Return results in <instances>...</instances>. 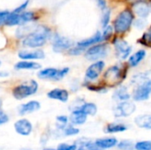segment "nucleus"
<instances>
[{
  "instance_id": "f257e3e1",
  "label": "nucleus",
  "mask_w": 151,
  "mask_h": 150,
  "mask_svg": "<svg viewBox=\"0 0 151 150\" xmlns=\"http://www.w3.org/2000/svg\"><path fill=\"white\" fill-rule=\"evenodd\" d=\"M127 63H118L109 66L103 73L102 80H100L108 88H117L123 84L128 74Z\"/></svg>"
},
{
  "instance_id": "f03ea898",
  "label": "nucleus",
  "mask_w": 151,
  "mask_h": 150,
  "mask_svg": "<svg viewBox=\"0 0 151 150\" xmlns=\"http://www.w3.org/2000/svg\"><path fill=\"white\" fill-rule=\"evenodd\" d=\"M51 29L45 25H39L23 38L22 45L31 49H39L45 45L48 40L51 39Z\"/></svg>"
},
{
  "instance_id": "7ed1b4c3",
  "label": "nucleus",
  "mask_w": 151,
  "mask_h": 150,
  "mask_svg": "<svg viewBox=\"0 0 151 150\" xmlns=\"http://www.w3.org/2000/svg\"><path fill=\"white\" fill-rule=\"evenodd\" d=\"M135 19V14L132 8L127 7L120 11L115 17L112 26L115 31V35H122L131 30L134 21Z\"/></svg>"
},
{
  "instance_id": "20e7f679",
  "label": "nucleus",
  "mask_w": 151,
  "mask_h": 150,
  "mask_svg": "<svg viewBox=\"0 0 151 150\" xmlns=\"http://www.w3.org/2000/svg\"><path fill=\"white\" fill-rule=\"evenodd\" d=\"M110 53V45L108 42L96 43L86 50L84 52V57L90 62L98 60H104Z\"/></svg>"
},
{
  "instance_id": "39448f33",
  "label": "nucleus",
  "mask_w": 151,
  "mask_h": 150,
  "mask_svg": "<svg viewBox=\"0 0 151 150\" xmlns=\"http://www.w3.org/2000/svg\"><path fill=\"white\" fill-rule=\"evenodd\" d=\"M111 44L113 45L116 57L120 61L127 60V58L133 52L132 45L127 40L119 35H115L112 38Z\"/></svg>"
},
{
  "instance_id": "423d86ee",
  "label": "nucleus",
  "mask_w": 151,
  "mask_h": 150,
  "mask_svg": "<svg viewBox=\"0 0 151 150\" xmlns=\"http://www.w3.org/2000/svg\"><path fill=\"white\" fill-rule=\"evenodd\" d=\"M38 88L39 85L37 81L35 80H30L16 86L12 89V95L17 100H22L35 95L37 92Z\"/></svg>"
},
{
  "instance_id": "0eeeda50",
  "label": "nucleus",
  "mask_w": 151,
  "mask_h": 150,
  "mask_svg": "<svg viewBox=\"0 0 151 150\" xmlns=\"http://www.w3.org/2000/svg\"><path fill=\"white\" fill-rule=\"evenodd\" d=\"M69 72H70V68L67 66L63 67L61 69H58L54 67H48V68L40 70L37 73V76L39 79H42V80L59 81V80H62Z\"/></svg>"
},
{
  "instance_id": "6e6552de",
  "label": "nucleus",
  "mask_w": 151,
  "mask_h": 150,
  "mask_svg": "<svg viewBox=\"0 0 151 150\" xmlns=\"http://www.w3.org/2000/svg\"><path fill=\"white\" fill-rule=\"evenodd\" d=\"M105 66H106V64L104 60H98V61L92 62V64L89 65L85 71L84 80L90 81V82L97 81L100 76L104 73Z\"/></svg>"
},
{
  "instance_id": "1a4fd4ad",
  "label": "nucleus",
  "mask_w": 151,
  "mask_h": 150,
  "mask_svg": "<svg viewBox=\"0 0 151 150\" xmlns=\"http://www.w3.org/2000/svg\"><path fill=\"white\" fill-rule=\"evenodd\" d=\"M151 95V77L142 82L141 84L135 86L133 93L132 98L135 102H143L150 99Z\"/></svg>"
},
{
  "instance_id": "9d476101",
  "label": "nucleus",
  "mask_w": 151,
  "mask_h": 150,
  "mask_svg": "<svg viewBox=\"0 0 151 150\" xmlns=\"http://www.w3.org/2000/svg\"><path fill=\"white\" fill-rule=\"evenodd\" d=\"M75 43L72 39L66 36L60 35L58 34H56L52 35L51 37V45L52 50L56 53H62L64 51H67L69 49H71Z\"/></svg>"
},
{
  "instance_id": "9b49d317",
  "label": "nucleus",
  "mask_w": 151,
  "mask_h": 150,
  "mask_svg": "<svg viewBox=\"0 0 151 150\" xmlns=\"http://www.w3.org/2000/svg\"><path fill=\"white\" fill-rule=\"evenodd\" d=\"M136 111V105L131 101L119 102L113 110V114L116 118H127L134 114Z\"/></svg>"
},
{
  "instance_id": "f8f14e48",
  "label": "nucleus",
  "mask_w": 151,
  "mask_h": 150,
  "mask_svg": "<svg viewBox=\"0 0 151 150\" xmlns=\"http://www.w3.org/2000/svg\"><path fill=\"white\" fill-rule=\"evenodd\" d=\"M132 9L135 16L148 19L151 13L150 0H135L132 4Z\"/></svg>"
},
{
  "instance_id": "ddd939ff",
  "label": "nucleus",
  "mask_w": 151,
  "mask_h": 150,
  "mask_svg": "<svg viewBox=\"0 0 151 150\" xmlns=\"http://www.w3.org/2000/svg\"><path fill=\"white\" fill-rule=\"evenodd\" d=\"M100 42H104L103 40V35H102V31L101 30H97L94 34H92L91 36L82 39L81 41H79L78 42H76L75 44L79 47H81L83 50H87L88 48L96 44V43H100Z\"/></svg>"
},
{
  "instance_id": "4468645a",
  "label": "nucleus",
  "mask_w": 151,
  "mask_h": 150,
  "mask_svg": "<svg viewBox=\"0 0 151 150\" xmlns=\"http://www.w3.org/2000/svg\"><path fill=\"white\" fill-rule=\"evenodd\" d=\"M18 57L22 60H39L45 58V53L41 49H36L33 50H19L18 53Z\"/></svg>"
},
{
  "instance_id": "2eb2a0df",
  "label": "nucleus",
  "mask_w": 151,
  "mask_h": 150,
  "mask_svg": "<svg viewBox=\"0 0 151 150\" xmlns=\"http://www.w3.org/2000/svg\"><path fill=\"white\" fill-rule=\"evenodd\" d=\"M147 50L145 49H140L136 50L135 52L132 53L129 57L127 58V65L130 68H135L140 65L141 63H142L146 57H147Z\"/></svg>"
},
{
  "instance_id": "dca6fc26",
  "label": "nucleus",
  "mask_w": 151,
  "mask_h": 150,
  "mask_svg": "<svg viewBox=\"0 0 151 150\" xmlns=\"http://www.w3.org/2000/svg\"><path fill=\"white\" fill-rule=\"evenodd\" d=\"M131 97H132V94L129 91V88L123 84L117 87L112 95V99L116 102L128 101L130 100Z\"/></svg>"
},
{
  "instance_id": "f3484780",
  "label": "nucleus",
  "mask_w": 151,
  "mask_h": 150,
  "mask_svg": "<svg viewBox=\"0 0 151 150\" xmlns=\"http://www.w3.org/2000/svg\"><path fill=\"white\" fill-rule=\"evenodd\" d=\"M14 128H15V131L19 134L27 136V135H29L32 132V124L27 119L23 118V119L18 120L14 124Z\"/></svg>"
},
{
  "instance_id": "a211bd4d",
  "label": "nucleus",
  "mask_w": 151,
  "mask_h": 150,
  "mask_svg": "<svg viewBox=\"0 0 151 150\" xmlns=\"http://www.w3.org/2000/svg\"><path fill=\"white\" fill-rule=\"evenodd\" d=\"M47 96L52 100H58L62 103H66L69 99V92L64 88H54L48 92Z\"/></svg>"
},
{
  "instance_id": "6ab92c4d",
  "label": "nucleus",
  "mask_w": 151,
  "mask_h": 150,
  "mask_svg": "<svg viewBox=\"0 0 151 150\" xmlns=\"http://www.w3.org/2000/svg\"><path fill=\"white\" fill-rule=\"evenodd\" d=\"M40 108H41L40 103L34 100V101H30L27 103L20 105L19 108V113L20 115H26V114L37 111L38 110H40Z\"/></svg>"
},
{
  "instance_id": "aec40b11",
  "label": "nucleus",
  "mask_w": 151,
  "mask_h": 150,
  "mask_svg": "<svg viewBox=\"0 0 151 150\" xmlns=\"http://www.w3.org/2000/svg\"><path fill=\"white\" fill-rule=\"evenodd\" d=\"M87 118H88V115H86L81 110L75 109V110H73L71 113L70 121L73 125L81 126V125H83L87 121Z\"/></svg>"
},
{
  "instance_id": "412c9836",
  "label": "nucleus",
  "mask_w": 151,
  "mask_h": 150,
  "mask_svg": "<svg viewBox=\"0 0 151 150\" xmlns=\"http://www.w3.org/2000/svg\"><path fill=\"white\" fill-rule=\"evenodd\" d=\"M151 77V70H147V71H143V72H139L134 73L131 79H130V84L133 86H137L139 84H141L142 82L145 81L146 80L150 79Z\"/></svg>"
},
{
  "instance_id": "4be33fe9",
  "label": "nucleus",
  "mask_w": 151,
  "mask_h": 150,
  "mask_svg": "<svg viewBox=\"0 0 151 150\" xmlns=\"http://www.w3.org/2000/svg\"><path fill=\"white\" fill-rule=\"evenodd\" d=\"M42 67L39 63L32 60H22L15 64L14 68L16 70H38Z\"/></svg>"
},
{
  "instance_id": "5701e85b",
  "label": "nucleus",
  "mask_w": 151,
  "mask_h": 150,
  "mask_svg": "<svg viewBox=\"0 0 151 150\" xmlns=\"http://www.w3.org/2000/svg\"><path fill=\"white\" fill-rule=\"evenodd\" d=\"M134 123L141 128L151 130V114L139 115L134 118Z\"/></svg>"
},
{
  "instance_id": "b1692460",
  "label": "nucleus",
  "mask_w": 151,
  "mask_h": 150,
  "mask_svg": "<svg viewBox=\"0 0 151 150\" xmlns=\"http://www.w3.org/2000/svg\"><path fill=\"white\" fill-rule=\"evenodd\" d=\"M99 147L104 149H111L118 145V141L116 138H104V139H98L95 141Z\"/></svg>"
},
{
  "instance_id": "393cba45",
  "label": "nucleus",
  "mask_w": 151,
  "mask_h": 150,
  "mask_svg": "<svg viewBox=\"0 0 151 150\" xmlns=\"http://www.w3.org/2000/svg\"><path fill=\"white\" fill-rule=\"evenodd\" d=\"M137 42L144 47L151 48V24L143 32L142 35L137 40Z\"/></svg>"
},
{
  "instance_id": "a878e982",
  "label": "nucleus",
  "mask_w": 151,
  "mask_h": 150,
  "mask_svg": "<svg viewBox=\"0 0 151 150\" xmlns=\"http://www.w3.org/2000/svg\"><path fill=\"white\" fill-rule=\"evenodd\" d=\"M127 130V126L124 124L120 123H111L106 126L105 133H122Z\"/></svg>"
},
{
  "instance_id": "bb28decb",
  "label": "nucleus",
  "mask_w": 151,
  "mask_h": 150,
  "mask_svg": "<svg viewBox=\"0 0 151 150\" xmlns=\"http://www.w3.org/2000/svg\"><path fill=\"white\" fill-rule=\"evenodd\" d=\"M80 110H81L86 115L88 116H95L97 112V106L96 103H86L84 102L80 108H78Z\"/></svg>"
},
{
  "instance_id": "cd10ccee",
  "label": "nucleus",
  "mask_w": 151,
  "mask_h": 150,
  "mask_svg": "<svg viewBox=\"0 0 151 150\" xmlns=\"http://www.w3.org/2000/svg\"><path fill=\"white\" fill-rule=\"evenodd\" d=\"M111 8L109 6L108 8L104 9V11H101V18H100V25L101 27H105L106 26L110 25L111 19Z\"/></svg>"
},
{
  "instance_id": "c85d7f7f",
  "label": "nucleus",
  "mask_w": 151,
  "mask_h": 150,
  "mask_svg": "<svg viewBox=\"0 0 151 150\" xmlns=\"http://www.w3.org/2000/svg\"><path fill=\"white\" fill-rule=\"evenodd\" d=\"M101 31H102L104 42H108L109 41H111L112 38L114 37L113 35L115 34V31L112 25H108L105 27H103Z\"/></svg>"
},
{
  "instance_id": "c756f323",
  "label": "nucleus",
  "mask_w": 151,
  "mask_h": 150,
  "mask_svg": "<svg viewBox=\"0 0 151 150\" xmlns=\"http://www.w3.org/2000/svg\"><path fill=\"white\" fill-rule=\"evenodd\" d=\"M147 19H143V18H137L134 19L133 27L138 30H143L144 28H146L147 27Z\"/></svg>"
},
{
  "instance_id": "7c9ffc66",
  "label": "nucleus",
  "mask_w": 151,
  "mask_h": 150,
  "mask_svg": "<svg viewBox=\"0 0 151 150\" xmlns=\"http://www.w3.org/2000/svg\"><path fill=\"white\" fill-rule=\"evenodd\" d=\"M85 51H86L85 50H83L81 47L74 44L71 49H69L67 50V54L70 56H81V55H83Z\"/></svg>"
},
{
  "instance_id": "2f4dec72",
  "label": "nucleus",
  "mask_w": 151,
  "mask_h": 150,
  "mask_svg": "<svg viewBox=\"0 0 151 150\" xmlns=\"http://www.w3.org/2000/svg\"><path fill=\"white\" fill-rule=\"evenodd\" d=\"M134 149L136 150H151V141H139L134 145Z\"/></svg>"
},
{
  "instance_id": "473e14b6",
  "label": "nucleus",
  "mask_w": 151,
  "mask_h": 150,
  "mask_svg": "<svg viewBox=\"0 0 151 150\" xmlns=\"http://www.w3.org/2000/svg\"><path fill=\"white\" fill-rule=\"evenodd\" d=\"M118 148L121 150H133L134 149V146L130 141H122L118 143Z\"/></svg>"
},
{
  "instance_id": "72a5a7b5",
  "label": "nucleus",
  "mask_w": 151,
  "mask_h": 150,
  "mask_svg": "<svg viewBox=\"0 0 151 150\" xmlns=\"http://www.w3.org/2000/svg\"><path fill=\"white\" fill-rule=\"evenodd\" d=\"M57 121H58V123L59 124L58 127H59L60 129H64V128L65 127L67 122H68V118H67L66 116H64V115H62V116H58V117H57Z\"/></svg>"
},
{
  "instance_id": "f704fd0d",
  "label": "nucleus",
  "mask_w": 151,
  "mask_h": 150,
  "mask_svg": "<svg viewBox=\"0 0 151 150\" xmlns=\"http://www.w3.org/2000/svg\"><path fill=\"white\" fill-rule=\"evenodd\" d=\"M65 134L67 135V136H72V135H76L79 133L80 130L78 128H75L72 126H67L66 128H65Z\"/></svg>"
},
{
  "instance_id": "c9c22d12",
  "label": "nucleus",
  "mask_w": 151,
  "mask_h": 150,
  "mask_svg": "<svg viewBox=\"0 0 151 150\" xmlns=\"http://www.w3.org/2000/svg\"><path fill=\"white\" fill-rule=\"evenodd\" d=\"M84 147L88 150H104L101 147H99L96 142H92V141H88V142L84 143Z\"/></svg>"
},
{
  "instance_id": "e433bc0d",
  "label": "nucleus",
  "mask_w": 151,
  "mask_h": 150,
  "mask_svg": "<svg viewBox=\"0 0 151 150\" xmlns=\"http://www.w3.org/2000/svg\"><path fill=\"white\" fill-rule=\"evenodd\" d=\"M96 3L100 11H104V9L109 7L107 0H96Z\"/></svg>"
},
{
  "instance_id": "4c0bfd02",
  "label": "nucleus",
  "mask_w": 151,
  "mask_h": 150,
  "mask_svg": "<svg viewBox=\"0 0 151 150\" xmlns=\"http://www.w3.org/2000/svg\"><path fill=\"white\" fill-rule=\"evenodd\" d=\"M28 4H29V0H26L23 4H21L19 6H18V7H17L13 11H14V12H17V13H20V12L25 11L26 8H27Z\"/></svg>"
},
{
  "instance_id": "58836bf2",
  "label": "nucleus",
  "mask_w": 151,
  "mask_h": 150,
  "mask_svg": "<svg viewBox=\"0 0 151 150\" xmlns=\"http://www.w3.org/2000/svg\"><path fill=\"white\" fill-rule=\"evenodd\" d=\"M77 149L76 145H67V144H60L58 147L57 150H75Z\"/></svg>"
},
{
  "instance_id": "ea45409f",
  "label": "nucleus",
  "mask_w": 151,
  "mask_h": 150,
  "mask_svg": "<svg viewBox=\"0 0 151 150\" xmlns=\"http://www.w3.org/2000/svg\"><path fill=\"white\" fill-rule=\"evenodd\" d=\"M9 120V118L6 113H4L3 111H0V125L7 123Z\"/></svg>"
},
{
  "instance_id": "a19ab883",
  "label": "nucleus",
  "mask_w": 151,
  "mask_h": 150,
  "mask_svg": "<svg viewBox=\"0 0 151 150\" xmlns=\"http://www.w3.org/2000/svg\"><path fill=\"white\" fill-rule=\"evenodd\" d=\"M80 86H81V83H80V81L79 80H76V83H73V85H72V90L73 91H78L79 90V88H80Z\"/></svg>"
},
{
  "instance_id": "79ce46f5",
  "label": "nucleus",
  "mask_w": 151,
  "mask_h": 150,
  "mask_svg": "<svg viewBox=\"0 0 151 150\" xmlns=\"http://www.w3.org/2000/svg\"><path fill=\"white\" fill-rule=\"evenodd\" d=\"M9 76V72L5 71H1L0 72V78H6Z\"/></svg>"
},
{
  "instance_id": "37998d69",
  "label": "nucleus",
  "mask_w": 151,
  "mask_h": 150,
  "mask_svg": "<svg viewBox=\"0 0 151 150\" xmlns=\"http://www.w3.org/2000/svg\"><path fill=\"white\" fill-rule=\"evenodd\" d=\"M75 150H88V149H84V148H80V149H76Z\"/></svg>"
},
{
  "instance_id": "c03bdc74",
  "label": "nucleus",
  "mask_w": 151,
  "mask_h": 150,
  "mask_svg": "<svg viewBox=\"0 0 151 150\" xmlns=\"http://www.w3.org/2000/svg\"><path fill=\"white\" fill-rule=\"evenodd\" d=\"M4 12V11H0V15H1V14H3Z\"/></svg>"
},
{
  "instance_id": "a18cd8bd",
  "label": "nucleus",
  "mask_w": 151,
  "mask_h": 150,
  "mask_svg": "<svg viewBox=\"0 0 151 150\" xmlns=\"http://www.w3.org/2000/svg\"><path fill=\"white\" fill-rule=\"evenodd\" d=\"M43 150H55V149H45Z\"/></svg>"
},
{
  "instance_id": "49530a36",
  "label": "nucleus",
  "mask_w": 151,
  "mask_h": 150,
  "mask_svg": "<svg viewBox=\"0 0 151 150\" xmlns=\"http://www.w3.org/2000/svg\"><path fill=\"white\" fill-rule=\"evenodd\" d=\"M1 64H2V63H1V61H0V66H1Z\"/></svg>"
},
{
  "instance_id": "de8ad7c7",
  "label": "nucleus",
  "mask_w": 151,
  "mask_h": 150,
  "mask_svg": "<svg viewBox=\"0 0 151 150\" xmlns=\"http://www.w3.org/2000/svg\"><path fill=\"white\" fill-rule=\"evenodd\" d=\"M150 1H151V0H150Z\"/></svg>"
}]
</instances>
